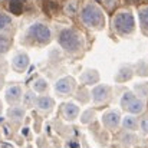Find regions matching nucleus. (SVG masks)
I'll return each instance as SVG.
<instances>
[{"label": "nucleus", "instance_id": "obj_1", "mask_svg": "<svg viewBox=\"0 0 148 148\" xmlns=\"http://www.w3.org/2000/svg\"><path fill=\"white\" fill-rule=\"evenodd\" d=\"M59 45L68 52H76L82 46V38L81 35L73 29H65L59 35Z\"/></svg>", "mask_w": 148, "mask_h": 148}, {"label": "nucleus", "instance_id": "obj_2", "mask_svg": "<svg viewBox=\"0 0 148 148\" xmlns=\"http://www.w3.org/2000/svg\"><path fill=\"white\" fill-rule=\"evenodd\" d=\"M81 17H82L84 25L88 27H98L102 25V20H103V14H102L101 9L97 7L95 4L85 6L81 13Z\"/></svg>", "mask_w": 148, "mask_h": 148}, {"label": "nucleus", "instance_id": "obj_3", "mask_svg": "<svg viewBox=\"0 0 148 148\" xmlns=\"http://www.w3.org/2000/svg\"><path fill=\"white\" fill-rule=\"evenodd\" d=\"M134 26H135V20L130 12H121L114 17V29L121 35L131 33L134 30Z\"/></svg>", "mask_w": 148, "mask_h": 148}, {"label": "nucleus", "instance_id": "obj_4", "mask_svg": "<svg viewBox=\"0 0 148 148\" xmlns=\"http://www.w3.org/2000/svg\"><path fill=\"white\" fill-rule=\"evenodd\" d=\"M27 33H29V38L32 40H35V42H38L40 45L48 43L50 40V38H52L49 27L46 25H43V23H35V25H32L29 27V32Z\"/></svg>", "mask_w": 148, "mask_h": 148}, {"label": "nucleus", "instance_id": "obj_5", "mask_svg": "<svg viewBox=\"0 0 148 148\" xmlns=\"http://www.w3.org/2000/svg\"><path fill=\"white\" fill-rule=\"evenodd\" d=\"M121 105L124 109H127L128 112L131 114H141L145 108L144 102L141 99L135 98V95L132 92H125L122 95V99H121Z\"/></svg>", "mask_w": 148, "mask_h": 148}, {"label": "nucleus", "instance_id": "obj_6", "mask_svg": "<svg viewBox=\"0 0 148 148\" xmlns=\"http://www.w3.org/2000/svg\"><path fill=\"white\" fill-rule=\"evenodd\" d=\"M73 88H75V81H73L72 78H68V76L59 79V81L56 82V85H55L56 92L60 94V95H68L69 92L73 91Z\"/></svg>", "mask_w": 148, "mask_h": 148}, {"label": "nucleus", "instance_id": "obj_7", "mask_svg": "<svg viewBox=\"0 0 148 148\" xmlns=\"http://www.w3.org/2000/svg\"><path fill=\"white\" fill-rule=\"evenodd\" d=\"M119 112L118 111H108L102 115V122L108 128H116L119 124Z\"/></svg>", "mask_w": 148, "mask_h": 148}, {"label": "nucleus", "instance_id": "obj_8", "mask_svg": "<svg viewBox=\"0 0 148 148\" xmlns=\"http://www.w3.org/2000/svg\"><path fill=\"white\" fill-rule=\"evenodd\" d=\"M12 63H13L14 71L23 72L29 66V56L26 53H16L14 58H13V60H12Z\"/></svg>", "mask_w": 148, "mask_h": 148}, {"label": "nucleus", "instance_id": "obj_9", "mask_svg": "<svg viewBox=\"0 0 148 148\" xmlns=\"http://www.w3.org/2000/svg\"><path fill=\"white\" fill-rule=\"evenodd\" d=\"M109 98V88L106 85H101L92 89V99L95 103H102Z\"/></svg>", "mask_w": 148, "mask_h": 148}, {"label": "nucleus", "instance_id": "obj_10", "mask_svg": "<svg viewBox=\"0 0 148 148\" xmlns=\"http://www.w3.org/2000/svg\"><path fill=\"white\" fill-rule=\"evenodd\" d=\"M62 114H63V116H65L66 119L72 121V119H75V118L78 116V114H79V108H78L75 103L68 102V103H65V105L62 106Z\"/></svg>", "mask_w": 148, "mask_h": 148}, {"label": "nucleus", "instance_id": "obj_11", "mask_svg": "<svg viewBox=\"0 0 148 148\" xmlns=\"http://www.w3.org/2000/svg\"><path fill=\"white\" fill-rule=\"evenodd\" d=\"M20 97H22V88L19 85H12V86L7 88V91H6V99H7V102L14 103V102H17L20 99Z\"/></svg>", "mask_w": 148, "mask_h": 148}, {"label": "nucleus", "instance_id": "obj_12", "mask_svg": "<svg viewBox=\"0 0 148 148\" xmlns=\"http://www.w3.org/2000/svg\"><path fill=\"white\" fill-rule=\"evenodd\" d=\"M36 106L40 111H50L53 108V99L49 97H40L36 99Z\"/></svg>", "mask_w": 148, "mask_h": 148}, {"label": "nucleus", "instance_id": "obj_13", "mask_svg": "<svg viewBox=\"0 0 148 148\" xmlns=\"http://www.w3.org/2000/svg\"><path fill=\"white\" fill-rule=\"evenodd\" d=\"M7 116H9L12 121L19 122V121H22V119H23V116H25V111H23V108L13 106V108H10V109L7 111Z\"/></svg>", "mask_w": 148, "mask_h": 148}, {"label": "nucleus", "instance_id": "obj_14", "mask_svg": "<svg viewBox=\"0 0 148 148\" xmlns=\"http://www.w3.org/2000/svg\"><path fill=\"white\" fill-rule=\"evenodd\" d=\"M81 81H82L84 84H88V85L95 84V82L98 81V73H97L95 71H86L85 73H82Z\"/></svg>", "mask_w": 148, "mask_h": 148}, {"label": "nucleus", "instance_id": "obj_15", "mask_svg": "<svg viewBox=\"0 0 148 148\" xmlns=\"http://www.w3.org/2000/svg\"><path fill=\"white\" fill-rule=\"evenodd\" d=\"M9 10L13 14H20L23 12V1L22 0H10L9 3Z\"/></svg>", "mask_w": 148, "mask_h": 148}, {"label": "nucleus", "instance_id": "obj_16", "mask_svg": "<svg viewBox=\"0 0 148 148\" xmlns=\"http://www.w3.org/2000/svg\"><path fill=\"white\" fill-rule=\"evenodd\" d=\"M32 88H33L35 92H45V91H48V82H46L43 78H38V79L33 82Z\"/></svg>", "mask_w": 148, "mask_h": 148}, {"label": "nucleus", "instance_id": "obj_17", "mask_svg": "<svg viewBox=\"0 0 148 148\" xmlns=\"http://www.w3.org/2000/svg\"><path fill=\"white\" fill-rule=\"evenodd\" d=\"M122 127H124L125 130L134 131V130H137L138 122H137V119H135L134 116H125V118H124V121H122Z\"/></svg>", "mask_w": 148, "mask_h": 148}, {"label": "nucleus", "instance_id": "obj_18", "mask_svg": "<svg viewBox=\"0 0 148 148\" xmlns=\"http://www.w3.org/2000/svg\"><path fill=\"white\" fill-rule=\"evenodd\" d=\"M140 22H141V27L145 32H148V7L140 10Z\"/></svg>", "mask_w": 148, "mask_h": 148}, {"label": "nucleus", "instance_id": "obj_19", "mask_svg": "<svg viewBox=\"0 0 148 148\" xmlns=\"http://www.w3.org/2000/svg\"><path fill=\"white\" fill-rule=\"evenodd\" d=\"M78 10V1L76 0H69L66 4H65V12L71 16H73Z\"/></svg>", "mask_w": 148, "mask_h": 148}, {"label": "nucleus", "instance_id": "obj_20", "mask_svg": "<svg viewBox=\"0 0 148 148\" xmlns=\"http://www.w3.org/2000/svg\"><path fill=\"white\" fill-rule=\"evenodd\" d=\"M9 48H10V40H9V38L4 36V35H0V53L7 52Z\"/></svg>", "mask_w": 148, "mask_h": 148}, {"label": "nucleus", "instance_id": "obj_21", "mask_svg": "<svg viewBox=\"0 0 148 148\" xmlns=\"http://www.w3.org/2000/svg\"><path fill=\"white\" fill-rule=\"evenodd\" d=\"M131 78V69L130 68H127V71H125V68H122L121 69V72L118 73V76H116V79L121 82V81H127V79H130Z\"/></svg>", "mask_w": 148, "mask_h": 148}, {"label": "nucleus", "instance_id": "obj_22", "mask_svg": "<svg viewBox=\"0 0 148 148\" xmlns=\"http://www.w3.org/2000/svg\"><path fill=\"white\" fill-rule=\"evenodd\" d=\"M9 25H10V17H9L6 13L0 12V30L6 29Z\"/></svg>", "mask_w": 148, "mask_h": 148}, {"label": "nucleus", "instance_id": "obj_23", "mask_svg": "<svg viewBox=\"0 0 148 148\" xmlns=\"http://www.w3.org/2000/svg\"><path fill=\"white\" fill-rule=\"evenodd\" d=\"M101 3L103 4V7L106 10H114L118 4V0H101Z\"/></svg>", "mask_w": 148, "mask_h": 148}, {"label": "nucleus", "instance_id": "obj_24", "mask_svg": "<svg viewBox=\"0 0 148 148\" xmlns=\"http://www.w3.org/2000/svg\"><path fill=\"white\" fill-rule=\"evenodd\" d=\"M55 10H58V4L52 0H46L45 1V12L50 13V12H55Z\"/></svg>", "mask_w": 148, "mask_h": 148}, {"label": "nucleus", "instance_id": "obj_25", "mask_svg": "<svg viewBox=\"0 0 148 148\" xmlns=\"http://www.w3.org/2000/svg\"><path fill=\"white\" fill-rule=\"evenodd\" d=\"M33 102H36V97H35V92H27L26 95H25V103L26 105H32Z\"/></svg>", "mask_w": 148, "mask_h": 148}, {"label": "nucleus", "instance_id": "obj_26", "mask_svg": "<svg viewBox=\"0 0 148 148\" xmlns=\"http://www.w3.org/2000/svg\"><path fill=\"white\" fill-rule=\"evenodd\" d=\"M141 130L144 131V132H147L148 134V116H145V118H143V121H141Z\"/></svg>", "mask_w": 148, "mask_h": 148}, {"label": "nucleus", "instance_id": "obj_27", "mask_svg": "<svg viewBox=\"0 0 148 148\" xmlns=\"http://www.w3.org/2000/svg\"><path fill=\"white\" fill-rule=\"evenodd\" d=\"M1 88H3V79L0 78V89H1Z\"/></svg>", "mask_w": 148, "mask_h": 148}, {"label": "nucleus", "instance_id": "obj_28", "mask_svg": "<svg viewBox=\"0 0 148 148\" xmlns=\"http://www.w3.org/2000/svg\"><path fill=\"white\" fill-rule=\"evenodd\" d=\"M0 112H1V103H0Z\"/></svg>", "mask_w": 148, "mask_h": 148}]
</instances>
